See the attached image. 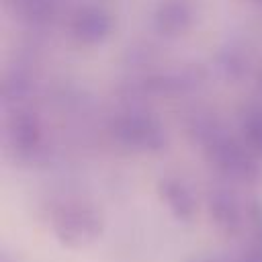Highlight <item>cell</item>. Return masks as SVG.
<instances>
[{
	"mask_svg": "<svg viewBox=\"0 0 262 262\" xmlns=\"http://www.w3.org/2000/svg\"><path fill=\"white\" fill-rule=\"evenodd\" d=\"M196 143L205 158L215 166L221 174L233 180L252 182L260 176L258 156H254L242 137H233L227 129H223L215 119L199 117L190 127Z\"/></svg>",
	"mask_w": 262,
	"mask_h": 262,
	"instance_id": "6da1fadb",
	"label": "cell"
},
{
	"mask_svg": "<svg viewBox=\"0 0 262 262\" xmlns=\"http://www.w3.org/2000/svg\"><path fill=\"white\" fill-rule=\"evenodd\" d=\"M49 223L57 242L70 250H82L94 244L104 229L100 213L94 207L74 199L53 203L49 211Z\"/></svg>",
	"mask_w": 262,
	"mask_h": 262,
	"instance_id": "7a4b0ae2",
	"label": "cell"
},
{
	"mask_svg": "<svg viewBox=\"0 0 262 262\" xmlns=\"http://www.w3.org/2000/svg\"><path fill=\"white\" fill-rule=\"evenodd\" d=\"M111 135L121 145L137 151H158L166 145V133L158 119L133 108H125L113 117Z\"/></svg>",
	"mask_w": 262,
	"mask_h": 262,
	"instance_id": "3957f363",
	"label": "cell"
},
{
	"mask_svg": "<svg viewBox=\"0 0 262 262\" xmlns=\"http://www.w3.org/2000/svg\"><path fill=\"white\" fill-rule=\"evenodd\" d=\"M4 133L8 145L18 158H37L43 151V127L29 111H14V115L4 125Z\"/></svg>",
	"mask_w": 262,
	"mask_h": 262,
	"instance_id": "277c9868",
	"label": "cell"
},
{
	"mask_svg": "<svg viewBox=\"0 0 262 262\" xmlns=\"http://www.w3.org/2000/svg\"><path fill=\"white\" fill-rule=\"evenodd\" d=\"M207 207H209L211 221L219 233H223L225 237H237L242 233L246 217L250 215V209L244 211L242 201L231 190H227V188L211 190Z\"/></svg>",
	"mask_w": 262,
	"mask_h": 262,
	"instance_id": "5b68a950",
	"label": "cell"
},
{
	"mask_svg": "<svg viewBox=\"0 0 262 262\" xmlns=\"http://www.w3.org/2000/svg\"><path fill=\"white\" fill-rule=\"evenodd\" d=\"M68 31L70 35L84 45H98L102 43L113 29V20L106 10L94 4L78 6L68 16Z\"/></svg>",
	"mask_w": 262,
	"mask_h": 262,
	"instance_id": "8992f818",
	"label": "cell"
},
{
	"mask_svg": "<svg viewBox=\"0 0 262 262\" xmlns=\"http://www.w3.org/2000/svg\"><path fill=\"white\" fill-rule=\"evenodd\" d=\"M196 16L194 0H160L154 10V29L164 37H180L194 27Z\"/></svg>",
	"mask_w": 262,
	"mask_h": 262,
	"instance_id": "52a82bcc",
	"label": "cell"
},
{
	"mask_svg": "<svg viewBox=\"0 0 262 262\" xmlns=\"http://www.w3.org/2000/svg\"><path fill=\"white\" fill-rule=\"evenodd\" d=\"M158 192L162 203L168 207V211L172 213V217L176 221L188 223L194 217L196 211V201L194 194L190 190V186L178 178V176H164L158 182Z\"/></svg>",
	"mask_w": 262,
	"mask_h": 262,
	"instance_id": "ba28073f",
	"label": "cell"
},
{
	"mask_svg": "<svg viewBox=\"0 0 262 262\" xmlns=\"http://www.w3.org/2000/svg\"><path fill=\"white\" fill-rule=\"evenodd\" d=\"M239 137L248 149L262 158V102H250L239 113Z\"/></svg>",
	"mask_w": 262,
	"mask_h": 262,
	"instance_id": "9c48e42d",
	"label": "cell"
},
{
	"mask_svg": "<svg viewBox=\"0 0 262 262\" xmlns=\"http://www.w3.org/2000/svg\"><path fill=\"white\" fill-rule=\"evenodd\" d=\"M250 239L248 248L242 252L235 262H262V205L254 203L250 205Z\"/></svg>",
	"mask_w": 262,
	"mask_h": 262,
	"instance_id": "30bf717a",
	"label": "cell"
},
{
	"mask_svg": "<svg viewBox=\"0 0 262 262\" xmlns=\"http://www.w3.org/2000/svg\"><path fill=\"white\" fill-rule=\"evenodd\" d=\"M188 262H235L231 258H223V256H194Z\"/></svg>",
	"mask_w": 262,
	"mask_h": 262,
	"instance_id": "8fae6325",
	"label": "cell"
},
{
	"mask_svg": "<svg viewBox=\"0 0 262 262\" xmlns=\"http://www.w3.org/2000/svg\"><path fill=\"white\" fill-rule=\"evenodd\" d=\"M258 90H260V98L258 100L262 102V76H260V82H258Z\"/></svg>",
	"mask_w": 262,
	"mask_h": 262,
	"instance_id": "7c38bea8",
	"label": "cell"
},
{
	"mask_svg": "<svg viewBox=\"0 0 262 262\" xmlns=\"http://www.w3.org/2000/svg\"><path fill=\"white\" fill-rule=\"evenodd\" d=\"M0 262H12V260H10V258H8V256H6V254H4V256H2V260H0Z\"/></svg>",
	"mask_w": 262,
	"mask_h": 262,
	"instance_id": "4fadbf2b",
	"label": "cell"
},
{
	"mask_svg": "<svg viewBox=\"0 0 262 262\" xmlns=\"http://www.w3.org/2000/svg\"><path fill=\"white\" fill-rule=\"evenodd\" d=\"M256 2H262V0H256Z\"/></svg>",
	"mask_w": 262,
	"mask_h": 262,
	"instance_id": "5bb4252c",
	"label": "cell"
}]
</instances>
